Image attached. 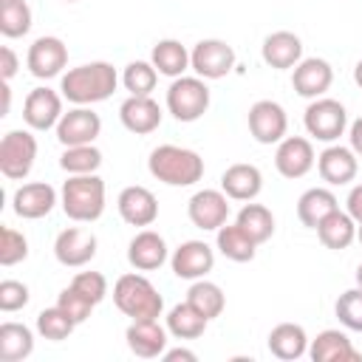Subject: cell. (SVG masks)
<instances>
[{"instance_id":"obj_1","label":"cell","mask_w":362,"mask_h":362,"mask_svg":"<svg viewBox=\"0 0 362 362\" xmlns=\"http://www.w3.org/2000/svg\"><path fill=\"white\" fill-rule=\"evenodd\" d=\"M119 85V74L110 62H85L76 68H68L59 76V93L71 102V105H96L113 96Z\"/></svg>"},{"instance_id":"obj_2","label":"cell","mask_w":362,"mask_h":362,"mask_svg":"<svg viewBox=\"0 0 362 362\" xmlns=\"http://www.w3.org/2000/svg\"><path fill=\"white\" fill-rule=\"evenodd\" d=\"M147 170L167 187H192L204 178V158L189 147L158 144L147 158Z\"/></svg>"},{"instance_id":"obj_3","label":"cell","mask_w":362,"mask_h":362,"mask_svg":"<svg viewBox=\"0 0 362 362\" xmlns=\"http://www.w3.org/2000/svg\"><path fill=\"white\" fill-rule=\"evenodd\" d=\"M62 212L76 223H93L105 212V181L96 173L88 175H68L59 189Z\"/></svg>"},{"instance_id":"obj_4","label":"cell","mask_w":362,"mask_h":362,"mask_svg":"<svg viewBox=\"0 0 362 362\" xmlns=\"http://www.w3.org/2000/svg\"><path fill=\"white\" fill-rule=\"evenodd\" d=\"M113 303L130 320H158L164 311V297L144 274H122L113 283Z\"/></svg>"},{"instance_id":"obj_5","label":"cell","mask_w":362,"mask_h":362,"mask_svg":"<svg viewBox=\"0 0 362 362\" xmlns=\"http://www.w3.org/2000/svg\"><path fill=\"white\" fill-rule=\"evenodd\" d=\"M167 110L175 122H198L209 110V88L201 76H178L167 88Z\"/></svg>"},{"instance_id":"obj_6","label":"cell","mask_w":362,"mask_h":362,"mask_svg":"<svg viewBox=\"0 0 362 362\" xmlns=\"http://www.w3.org/2000/svg\"><path fill=\"white\" fill-rule=\"evenodd\" d=\"M303 124L308 130L311 139L317 141H325V144H334L345 127H348V110L342 102L337 99H328V96H320V99H311L305 113H303Z\"/></svg>"},{"instance_id":"obj_7","label":"cell","mask_w":362,"mask_h":362,"mask_svg":"<svg viewBox=\"0 0 362 362\" xmlns=\"http://www.w3.org/2000/svg\"><path fill=\"white\" fill-rule=\"evenodd\" d=\"M37 158V139L31 130H8L0 139V173L8 181H23Z\"/></svg>"},{"instance_id":"obj_8","label":"cell","mask_w":362,"mask_h":362,"mask_svg":"<svg viewBox=\"0 0 362 362\" xmlns=\"http://www.w3.org/2000/svg\"><path fill=\"white\" fill-rule=\"evenodd\" d=\"M189 68L201 79H223L235 68V48L223 40H201L189 51Z\"/></svg>"},{"instance_id":"obj_9","label":"cell","mask_w":362,"mask_h":362,"mask_svg":"<svg viewBox=\"0 0 362 362\" xmlns=\"http://www.w3.org/2000/svg\"><path fill=\"white\" fill-rule=\"evenodd\" d=\"M249 133L257 144H277L286 139V130H288V116L283 110L280 102H272V99H257L252 107H249Z\"/></svg>"},{"instance_id":"obj_10","label":"cell","mask_w":362,"mask_h":362,"mask_svg":"<svg viewBox=\"0 0 362 362\" xmlns=\"http://www.w3.org/2000/svg\"><path fill=\"white\" fill-rule=\"evenodd\" d=\"M57 130V141L62 147H76V144H93L96 136L102 133V119L99 113L90 110V105H74L68 113H62Z\"/></svg>"},{"instance_id":"obj_11","label":"cell","mask_w":362,"mask_h":362,"mask_svg":"<svg viewBox=\"0 0 362 362\" xmlns=\"http://www.w3.org/2000/svg\"><path fill=\"white\" fill-rule=\"evenodd\" d=\"M189 223L204 232H218L229 221V195L223 189H198L187 204Z\"/></svg>"},{"instance_id":"obj_12","label":"cell","mask_w":362,"mask_h":362,"mask_svg":"<svg viewBox=\"0 0 362 362\" xmlns=\"http://www.w3.org/2000/svg\"><path fill=\"white\" fill-rule=\"evenodd\" d=\"M25 65L37 79H54L68 65V45L59 37H37L28 45Z\"/></svg>"},{"instance_id":"obj_13","label":"cell","mask_w":362,"mask_h":362,"mask_svg":"<svg viewBox=\"0 0 362 362\" xmlns=\"http://www.w3.org/2000/svg\"><path fill=\"white\" fill-rule=\"evenodd\" d=\"M170 266L181 280H201L215 269V249L206 240H184L173 249Z\"/></svg>"},{"instance_id":"obj_14","label":"cell","mask_w":362,"mask_h":362,"mask_svg":"<svg viewBox=\"0 0 362 362\" xmlns=\"http://www.w3.org/2000/svg\"><path fill=\"white\" fill-rule=\"evenodd\" d=\"M62 93H57L54 88H34L28 90L25 102H23V122L31 127V130H51L59 124L62 119Z\"/></svg>"},{"instance_id":"obj_15","label":"cell","mask_w":362,"mask_h":362,"mask_svg":"<svg viewBox=\"0 0 362 362\" xmlns=\"http://www.w3.org/2000/svg\"><path fill=\"white\" fill-rule=\"evenodd\" d=\"M317 164L314 156V144L305 136H286L283 141H277L274 150V167L283 178H303L305 173H311V167Z\"/></svg>"},{"instance_id":"obj_16","label":"cell","mask_w":362,"mask_h":362,"mask_svg":"<svg viewBox=\"0 0 362 362\" xmlns=\"http://www.w3.org/2000/svg\"><path fill=\"white\" fill-rule=\"evenodd\" d=\"M334 82V68L322 57H305L291 68V88L303 99H320Z\"/></svg>"},{"instance_id":"obj_17","label":"cell","mask_w":362,"mask_h":362,"mask_svg":"<svg viewBox=\"0 0 362 362\" xmlns=\"http://www.w3.org/2000/svg\"><path fill=\"white\" fill-rule=\"evenodd\" d=\"M96 246L99 243H96V235L90 229L68 226L54 240V257L68 269H79L96 257Z\"/></svg>"},{"instance_id":"obj_18","label":"cell","mask_w":362,"mask_h":362,"mask_svg":"<svg viewBox=\"0 0 362 362\" xmlns=\"http://www.w3.org/2000/svg\"><path fill=\"white\" fill-rule=\"evenodd\" d=\"M317 173L325 184L331 187H342L351 184L359 173V156L351 147L342 144H328L320 156H317Z\"/></svg>"},{"instance_id":"obj_19","label":"cell","mask_w":362,"mask_h":362,"mask_svg":"<svg viewBox=\"0 0 362 362\" xmlns=\"http://www.w3.org/2000/svg\"><path fill=\"white\" fill-rule=\"evenodd\" d=\"M57 204V189L45 181H31L14 189L11 195V209L23 221H40L45 218Z\"/></svg>"},{"instance_id":"obj_20","label":"cell","mask_w":362,"mask_h":362,"mask_svg":"<svg viewBox=\"0 0 362 362\" xmlns=\"http://www.w3.org/2000/svg\"><path fill=\"white\" fill-rule=\"evenodd\" d=\"M116 209H119L122 221L130 223V226H150V223H156V218H158V201H156V195H153L147 187H141V184L124 187V189L119 192V198H116Z\"/></svg>"},{"instance_id":"obj_21","label":"cell","mask_w":362,"mask_h":362,"mask_svg":"<svg viewBox=\"0 0 362 362\" xmlns=\"http://www.w3.org/2000/svg\"><path fill=\"white\" fill-rule=\"evenodd\" d=\"M167 257H170L167 240L153 229L136 232L133 240L127 243V263L136 272H156V269H161L167 263Z\"/></svg>"},{"instance_id":"obj_22","label":"cell","mask_w":362,"mask_h":362,"mask_svg":"<svg viewBox=\"0 0 362 362\" xmlns=\"http://www.w3.org/2000/svg\"><path fill=\"white\" fill-rule=\"evenodd\" d=\"M167 328L158 325V320H130L127 331H124V339H127V348L130 354L141 356V359H156L167 351Z\"/></svg>"},{"instance_id":"obj_23","label":"cell","mask_w":362,"mask_h":362,"mask_svg":"<svg viewBox=\"0 0 362 362\" xmlns=\"http://www.w3.org/2000/svg\"><path fill=\"white\" fill-rule=\"evenodd\" d=\"M308 356L314 362H362V354L354 348L345 331L325 328L308 342Z\"/></svg>"},{"instance_id":"obj_24","label":"cell","mask_w":362,"mask_h":362,"mask_svg":"<svg viewBox=\"0 0 362 362\" xmlns=\"http://www.w3.org/2000/svg\"><path fill=\"white\" fill-rule=\"evenodd\" d=\"M260 57L269 68L288 71L303 59V40L294 31H272L260 45Z\"/></svg>"},{"instance_id":"obj_25","label":"cell","mask_w":362,"mask_h":362,"mask_svg":"<svg viewBox=\"0 0 362 362\" xmlns=\"http://www.w3.org/2000/svg\"><path fill=\"white\" fill-rule=\"evenodd\" d=\"M161 116L164 113H161V107H158V102L153 96H127L122 102V107H119L122 124L136 136H147V133L158 130Z\"/></svg>"},{"instance_id":"obj_26","label":"cell","mask_w":362,"mask_h":362,"mask_svg":"<svg viewBox=\"0 0 362 362\" xmlns=\"http://www.w3.org/2000/svg\"><path fill=\"white\" fill-rule=\"evenodd\" d=\"M221 189L229 201H255L263 189V173L255 164H232L221 175Z\"/></svg>"},{"instance_id":"obj_27","label":"cell","mask_w":362,"mask_h":362,"mask_svg":"<svg viewBox=\"0 0 362 362\" xmlns=\"http://www.w3.org/2000/svg\"><path fill=\"white\" fill-rule=\"evenodd\" d=\"M308 334L303 325L297 322H280L269 331V351L272 356L283 359V362H291V359H300L308 354Z\"/></svg>"},{"instance_id":"obj_28","label":"cell","mask_w":362,"mask_h":362,"mask_svg":"<svg viewBox=\"0 0 362 362\" xmlns=\"http://www.w3.org/2000/svg\"><path fill=\"white\" fill-rule=\"evenodd\" d=\"M317 238L325 249H334V252H342L348 249L354 240H356V221L342 212V209H334L331 215H325L320 223H317Z\"/></svg>"},{"instance_id":"obj_29","label":"cell","mask_w":362,"mask_h":362,"mask_svg":"<svg viewBox=\"0 0 362 362\" xmlns=\"http://www.w3.org/2000/svg\"><path fill=\"white\" fill-rule=\"evenodd\" d=\"M334 209H339V201H337V195L328 187H311L297 201V218L308 229H317V223L325 215H331Z\"/></svg>"},{"instance_id":"obj_30","label":"cell","mask_w":362,"mask_h":362,"mask_svg":"<svg viewBox=\"0 0 362 362\" xmlns=\"http://www.w3.org/2000/svg\"><path fill=\"white\" fill-rule=\"evenodd\" d=\"M215 249L232 263H249L257 252V243L243 232L240 223H223L215 232Z\"/></svg>"},{"instance_id":"obj_31","label":"cell","mask_w":362,"mask_h":362,"mask_svg":"<svg viewBox=\"0 0 362 362\" xmlns=\"http://www.w3.org/2000/svg\"><path fill=\"white\" fill-rule=\"evenodd\" d=\"M34 354V331L23 322L0 325V362H23Z\"/></svg>"},{"instance_id":"obj_32","label":"cell","mask_w":362,"mask_h":362,"mask_svg":"<svg viewBox=\"0 0 362 362\" xmlns=\"http://www.w3.org/2000/svg\"><path fill=\"white\" fill-rule=\"evenodd\" d=\"M150 62L156 65V71L161 76L178 79L189 68V51L178 40H158L153 45V51H150Z\"/></svg>"},{"instance_id":"obj_33","label":"cell","mask_w":362,"mask_h":362,"mask_svg":"<svg viewBox=\"0 0 362 362\" xmlns=\"http://www.w3.org/2000/svg\"><path fill=\"white\" fill-rule=\"evenodd\" d=\"M206 325H209V320L195 305H189L187 300L167 311V331L175 339H198L206 331Z\"/></svg>"},{"instance_id":"obj_34","label":"cell","mask_w":362,"mask_h":362,"mask_svg":"<svg viewBox=\"0 0 362 362\" xmlns=\"http://www.w3.org/2000/svg\"><path fill=\"white\" fill-rule=\"evenodd\" d=\"M235 223H240L243 232H246L257 246L266 243V240L274 235V215H272V209L263 206V204H252V201H246V204L238 209Z\"/></svg>"},{"instance_id":"obj_35","label":"cell","mask_w":362,"mask_h":362,"mask_svg":"<svg viewBox=\"0 0 362 362\" xmlns=\"http://www.w3.org/2000/svg\"><path fill=\"white\" fill-rule=\"evenodd\" d=\"M187 303L195 305L206 320H215L226 308V294L218 283H209V280L201 277V280H192V286L187 291Z\"/></svg>"},{"instance_id":"obj_36","label":"cell","mask_w":362,"mask_h":362,"mask_svg":"<svg viewBox=\"0 0 362 362\" xmlns=\"http://www.w3.org/2000/svg\"><path fill=\"white\" fill-rule=\"evenodd\" d=\"M31 31V6L28 0H0V34L8 40L25 37Z\"/></svg>"},{"instance_id":"obj_37","label":"cell","mask_w":362,"mask_h":362,"mask_svg":"<svg viewBox=\"0 0 362 362\" xmlns=\"http://www.w3.org/2000/svg\"><path fill=\"white\" fill-rule=\"evenodd\" d=\"M59 167L68 175H88L96 173L102 167V150L96 144H76V147H65L59 156Z\"/></svg>"},{"instance_id":"obj_38","label":"cell","mask_w":362,"mask_h":362,"mask_svg":"<svg viewBox=\"0 0 362 362\" xmlns=\"http://www.w3.org/2000/svg\"><path fill=\"white\" fill-rule=\"evenodd\" d=\"M156 82H158V71L147 59L127 62L124 71H122V85L130 96H150L156 90Z\"/></svg>"},{"instance_id":"obj_39","label":"cell","mask_w":362,"mask_h":362,"mask_svg":"<svg viewBox=\"0 0 362 362\" xmlns=\"http://www.w3.org/2000/svg\"><path fill=\"white\" fill-rule=\"evenodd\" d=\"M76 322L59 308V305H51V308H42L37 314V334L42 339H51V342H62L74 334Z\"/></svg>"},{"instance_id":"obj_40","label":"cell","mask_w":362,"mask_h":362,"mask_svg":"<svg viewBox=\"0 0 362 362\" xmlns=\"http://www.w3.org/2000/svg\"><path fill=\"white\" fill-rule=\"evenodd\" d=\"M334 314L348 331H362V288L356 286L342 291L334 303Z\"/></svg>"},{"instance_id":"obj_41","label":"cell","mask_w":362,"mask_h":362,"mask_svg":"<svg viewBox=\"0 0 362 362\" xmlns=\"http://www.w3.org/2000/svg\"><path fill=\"white\" fill-rule=\"evenodd\" d=\"M25 257H28L25 235L11 229V226H3V232H0V266H17Z\"/></svg>"},{"instance_id":"obj_42","label":"cell","mask_w":362,"mask_h":362,"mask_svg":"<svg viewBox=\"0 0 362 362\" xmlns=\"http://www.w3.org/2000/svg\"><path fill=\"white\" fill-rule=\"evenodd\" d=\"M57 305L79 325V322H85L88 317H90V311L96 308V303L93 300H88L79 288H74V286H65L62 291H59V300H57Z\"/></svg>"},{"instance_id":"obj_43","label":"cell","mask_w":362,"mask_h":362,"mask_svg":"<svg viewBox=\"0 0 362 362\" xmlns=\"http://www.w3.org/2000/svg\"><path fill=\"white\" fill-rule=\"evenodd\" d=\"M28 300H31V291L25 283H20V280H3L0 283V311L3 314L25 308Z\"/></svg>"},{"instance_id":"obj_44","label":"cell","mask_w":362,"mask_h":362,"mask_svg":"<svg viewBox=\"0 0 362 362\" xmlns=\"http://www.w3.org/2000/svg\"><path fill=\"white\" fill-rule=\"evenodd\" d=\"M71 286L79 288V291H82L88 300H93L96 305L107 297V280H105L102 272H79V274L71 280Z\"/></svg>"},{"instance_id":"obj_45","label":"cell","mask_w":362,"mask_h":362,"mask_svg":"<svg viewBox=\"0 0 362 362\" xmlns=\"http://www.w3.org/2000/svg\"><path fill=\"white\" fill-rule=\"evenodd\" d=\"M17 68H20V59H17L14 48L11 45H3L0 48V76H3V82H11L14 74H17Z\"/></svg>"},{"instance_id":"obj_46","label":"cell","mask_w":362,"mask_h":362,"mask_svg":"<svg viewBox=\"0 0 362 362\" xmlns=\"http://www.w3.org/2000/svg\"><path fill=\"white\" fill-rule=\"evenodd\" d=\"M348 215L356 221V223H362V184H356V187H351V192H348Z\"/></svg>"},{"instance_id":"obj_47","label":"cell","mask_w":362,"mask_h":362,"mask_svg":"<svg viewBox=\"0 0 362 362\" xmlns=\"http://www.w3.org/2000/svg\"><path fill=\"white\" fill-rule=\"evenodd\" d=\"M348 141H351V150L362 158V116L351 122V127H348Z\"/></svg>"},{"instance_id":"obj_48","label":"cell","mask_w":362,"mask_h":362,"mask_svg":"<svg viewBox=\"0 0 362 362\" xmlns=\"http://www.w3.org/2000/svg\"><path fill=\"white\" fill-rule=\"evenodd\" d=\"M161 356H164V362H178V359L195 362V359H198V354H195V351H187V348H170V351H164Z\"/></svg>"},{"instance_id":"obj_49","label":"cell","mask_w":362,"mask_h":362,"mask_svg":"<svg viewBox=\"0 0 362 362\" xmlns=\"http://www.w3.org/2000/svg\"><path fill=\"white\" fill-rule=\"evenodd\" d=\"M354 82H356V88L362 90V59L354 65Z\"/></svg>"},{"instance_id":"obj_50","label":"cell","mask_w":362,"mask_h":362,"mask_svg":"<svg viewBox=\"0 0 362 362\" xmlns=\"http://www.w3.org/2000/svg\"><path fill=\"white\" fill-rule=\"evenodd\" d=\"M354 277H356V286H359V288H362V263H359V266H356V274H354Z\"/></svg>"},{"instance_id":"obj_51","label":"cell","mask_w":362,"mask_h":362,"mask_svg":"<svg viewBox=\"0 0 362 362\" xmlns=\"http://www.w3.org/2000/svg\"><path fill=\"white\" fill-rule=\"evenodd\" d=\"M356 240L362 243V223H356Z\"/></svg>"},{"instance_id":"obj_52","label":"cell","mask_w":362,"mask_h":362,"mask_svg":"<svg viewBox=\"0 0 362 362\" xmlns=\"http://www.w3.org/2000/svg\"><path fill=\"white\" fill-rule=\"evenodd\" d=\"M62 3H76V0H62Z\"/></svg>"}]
</instances>
